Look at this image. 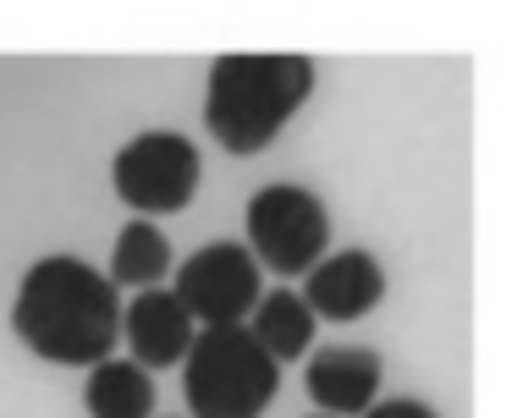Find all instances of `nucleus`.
Wrapping results in <instances>:
<instances>
[{"label": "nucleus", "mask_w": 512, "mask_h": 418, "mask_svg": "<svg viewBox=\"0 0 512 418\" xmlns=\"http://www.w3.org/2000/svg\"><path fill=\"white\" fill-rule=\"evenodd\" d=\"M12 330L28 352L67 369H94L116 352L122 336V297L94 264L72 253H45L28 264L12 303Z\"/></svg>", "instance_id": "1"}, {"label": "nucleus", "mask_w": 512, "mask_h": 418, "mask_svg": "<svg viewBox=\"0 0 512 418\" xmlns=\"http://www.w3.org/2000/svg\"><path fill=\"white\" fill-rule=\"evenodd\" d=\"M314 94V61L298 50L215 55L204 77V127L226 154H265Z\"/></svg>", "instance_id": "2"}, {"label": "nucleus", "mask_w": 512, "mask_h": 418, "mask_svg": "<svg viewBox=\"0 0 512 418\" xmlns=\"http://www.w3.org/2000/svg\"><path fill=\"white\" fill-rule=\"evenodd\" d=\"M281 391V369L243 325L199 330L182 352V396L193 418H265Z\"/></svg>", "instance_id": "3"}, {"label": "nucleus", "mask_w": 512, "mask_h": 418, "mask_svg": "<svg viewBox=\"0 0 512 418\" xmlns=\"http://www.w3.org/2000/svg\"><path fill=\"white\" fill-rule=\"evenodd\" d=\"M243 231H248V253H254L259 270L309 275L325 259V242H331V209H325V198L314 187L270 182L248 198Z\"/></svg>", "instance_id": "4"}, {"label": "nucleus", "mask_w": 512, "mask_h": 418, "mask_svg": "<svg viewBox=\"0 0 512 418\" xmlns=\"http://www.w3.org/2000/svg\"><path fill=\"white\" fill-rule=\"evenodd\" d=\"M199 149L182 132H138L122 154L111 160L116 198L138 215H177L199 193Z\"/></svg>", "instance_id": "5"}, {"label": "nucleus", "mask_w": 512, "mask_h": 418, "mask_svg": "<svg viewBox=\"0 0 512 418\" xmlns=\"http://www.w3.org/2000/svg\"><path fill=\"white\" fill-rule=\"evenodd\" d=\"M177 303L188 308V319L199 330H215V325H243L254 314L259 292H265V275H259L254 253L243 242H210L199 248L193 259H182L177 270Z\"/></svg>", "instance_id": "6"}, {"label": "nucleus", "mask_w": 512, "mask_h": 418, "mask_svg": "<svg viewBox=\"0 0 512 418\" xmlns=\"http://www.w3.org/2000/svg\"><path fill=\"white\" fill-rule=\"evenodd\" d=\"M298 297L309 303L314 319H364L369 308H380V297H386V270H380V259L364 248L325 253V259L303 275Z\"/></svg>", "instance_id": "7"}, {"label": "nucleus", "mask_w": 512, "mask_h": 418, "mask_svg": "<svg viewBox=\"0 0 512 418\" xmlns=\"http://www.w3.org/2000/svg\"><path fill=\"white\" fill-rule=\"evenodd\" d=\"M122 336H127V352H133L138 369L155 374V369L182 363V352L193 347L199 325L188 319V308L177 303L171 286H149V292H138L133 303L122 308Z\"/></svg>", "instance_id": "8"}, {"label": "nucleus", "mask_w": 512, "mask_h": 418, "mask_svg": "<svg viewBox=\"0 0 512 418\" xmlns=\"http://www.w3.org/2000/svg\"><path fill=\"white\" fill-rule=\"evenodd\" d=\"M380 369L386 363L369 347H320L309 358V369H303V385H309V402L325 418H353L364 407H375Z\"/></svg>", "instance_id": "9"}, {"label": "nucleus", "mask_w": 512, "mask_h": 418, "mask_svg": "<svg viewBox=\"0 0 512 418\" xmlns=\"http://www.w3.org/2000/svg\"><path fill=\"white\" fill-rule=\"evenodd\" d=\"M314 325H320V319L309 314V303H303L292 286L259 292L254 314L243 319V330L259 341V352H265L276 369H281V363H292V358H303V352L314 347Z\"/></svg>", "instance_id": "10"}, {"label": "nucleus", "mask_w": 512, "mask_h": 418, "mask_svg": "<svg viewBox=\"0 0 512 418\" xmlns=\"http://www.w3.org/2000/svg\"><path fill=\"white\" fill-rule=\"evenodd\" d=\"M83 407H89V418H155V374L122 358L94 363L89 385H83Z\"/></svg>", "instance_id": "11"}, {"label": "nucleus", "mask_w": 512, "mask_h": 418, "mask_svg": "<svg viewBox=\"0 0 512 418\" xmlns=\"http://www.w3.org/2000/svg\"><path fill=\"white\" fill-rule=\"evenodd\" d=\"M160 275H171L166 231H160L155 220H133V226H122V237H116V248H111V275H105V281L149 292V286H160Z\"/></svg>", "instance_id": "12"}, {"label": "nucleus", "mask_w": 512, "mask_h": 418, "mask_svg": "<svg viewBox=\"0 0 512 418\" xmlns=\"http://www.w3.org/2000/svg\"><path fill=\"white\" fill-rule=\"evenodd\" d=\"M358 418H441L430 402H419V396H391V402H375L364 407Z\"/></svg>", "instance_id": "13"}, {"label": "nucleus", "mask_w": 512, "mask_h": 418, "mask_svg": "<svg viewBox=\"0 0 512 418\" xmlns=\"http://www.w3.org/2000/svg\"><path fill=\"white\" fill-rule=\"evenodd\" d=\"M309 418H325V413H309Z\"/></svg>", "instance_id": "14"}]
</instances>
